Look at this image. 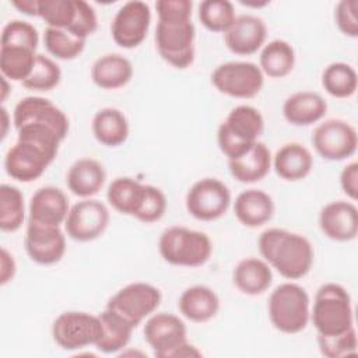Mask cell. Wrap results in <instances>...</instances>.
Returning <instances> with one entry per match:
<instances>
[{"instance_id": "obj_46", "label": "cell", "mask_w": 358, "mask_h": 358, "mask_svg": "<svg viewBox=\"0 0 358 358\" xmlns=\"http://www.w3.org/2000/svg\"><path fill=\"white\" fill-rule=\"evenodd\" d=\"M340 186L352 201L358 197V164L355 161L347 164L340 173Z\"/></svg>"}, {"instance_id": "obj_6", "label": "cell", "mask_w": 358, "mask_h": 358, "mask_svg": "<svg viewBox=\"0 0 358 358\" xmlns=\"http://www.w3.org/2000/svg\"><path fill=\"white\" fill-rule=\"evenodd\" d=\"M102 324L98 315L69 310L60 313L52 324L55 343L66 351H78L95 345L101 337Z\"/></svg>"}, {"instance_id": "obj_23", "label": "cell", "mask_w": 358, "mask_h": 358, "mask_svg": "<svg viewBox=\"0 0 358 358\" xmlns=\"http://www.w3.org/2000/svg\"><path fill=\"white\" fill-rule=\"evenodd\" d=\"M327 113V102L313 91H298L282 103V116L292 126H310Z\"/></svg>"}, {"instance_id": "obj_13", "label": "cell", "mask_w": 358, "mask_h": 358, "mask_svg": "<svg viewBox=\"0 0 358 358\" xmlns=\"http://www.w3.org/2000/svg\"><path fill=\"white\" fill-rule=\"evenodd\" d=\"M109 210L96 199H83L70 207L64 221L69 238L77 242H91L103 235L109 225Z\"/></svg>"}, {"instance_id": "obj_29", "label": "cell", "mask_w": 358, "mask_h": 358, "mask_svg": "<svg viewBox=\"0 0 358 358\" xmlns=\"http://www.w3.org/2000/svg\"><path fill=\"white\" fill-rule=\"evenodd\" d=\"M95 140L105 147H119L126 143L130 126L126 115L117 108L99 109L91 122Z\"/></svg>"}, {"instance_id": "obj_31", "label": "cell", "mask_w": 358, "mask_h": 358, "mask_svg": "<svg viewBox=\"0 0 358 358\" xmlns=\"http://www.w3.org/2000/svg\"><path fill=\"white\" fill-rule=\"evenodd\" d=\"M145 185L130 178L120 176L113 179L106 190L108 203L120 214L136 217L143 203Z\"/></svg>"}, {"instance_id": "obj_1", "label": "cell", "mask_w": 358, "mask_h": 358, "mask_svg": "<svg viewBox=\"0 0 358 358\" xmlns=\"http://www.w3.org/2000/svg\"><path fill=\"white\" fill-rule=\"evenodd\" d=\"M257 246L263 260L287 280L305 277L313 266L315 252L309 239L288 229L268 228L263 231Z\"/></svg>"}, {"instance_id": "obj_43", "label": "cell", "mask_w": 358, "mask_h": 358, "mask_svg": "<svg viewBox=\"0 0 358 358\" xmlns=\"http://www.w3.org/2000/svg\"><path fill=\"white\" fill-rule=\"evenodd\" d=\"M96 28L98 18L94 7L84 0H76L74 18L66 31L78 39L87 41V38L92 35Z\"/></svg>"}, {"instance_id": "obj_5", "label": "cell", "mask_w": 358, "mask_h": 358, "mask_svg": "<svg viewBox=\"0 0 358 358\" xmlns=\"http://www.w3.org/2000/svg\"><path fill=\"white\" fill-rule=\"evenodd\" d=\"M158 252L172 266L200 267L211 257L213 243L201 231L173 225L161 234Z\"/></svg>"}, {"instance_id": "obj_32", "label": "cell", "mask_w": 358, "mask_h": 358, "mask_svg": "<svg viewBox=\"0 0 358 358\" xmlns=\"http://www.w3.org/2000/svg\"><path fill=\"white\" fill-rule=\"evenodd\" d=\"M295 60V50L289 42L284 39H273L262 48L259 67L264 76L282 78L294 70Z\"/></svg>"}, {"instance_id": "obj_21", "label": "cell", "mask_w": 358, "mask_h": 358, "mask_svg": "<svg viewBox=\"0 0 358 358\" xmlns=\"http://www.w3.org/2000/svg\"><path fill=\"white\" fill-rule=\"evenodd\" d=\"M275 211L273 197L260 189H246L234 201L236 220L248 228H259L267 224Z\"/></svg>"}, {"instance_id": "obj_49", "label": "cell", "mask_w": 358, "mask_h": 358, "mask_svg": "<svg viewBox=\"0 0 358 358\" xmlns=\"http://www.w3.org/2000/svg\"><path fill=\"white\" fill-rule=\"evenodd\" d=\"M1 112V122H3V130H1V138H4L7 136V127H8V112L4 106H1L0 109Z\"/></svg>"}, {"instance_id": "obj_41", "label": "cell", "mask_w": 358, "mask_h": 358, "mask_svg": "<svg viewBox=\"0 0 358 358\" xmlns=\"http://www.w3.org/2000/svg\"><path fill=\"white\" fill-rule=\"evenodd\" d=\"M317 345L320 354L326 358H344L355 355L358 351L355 327H351L350 330L337 336L317 334Z\"/></svg>"}, {"instance_id": "obj_11", "label": "cell", "mask_w": 358, "mask_h": 358, "mask_svg": "<svg viewBox=\"0 0 358 358\" xmlns=\"http://www.w3.org/2000/svg\"><path fill=\"white\" fill-rule=\"evenodd\" d=\"M316 152L327 161H343L352 157L358 145L354 126L341 119H327L319 123L312 133Z\"/></svg>"}, {"instance_id": "obj_25", "label": "cell", "mask_w": 358, "mask_h": 358, "mask_svg": "<svg viewBox=\"0 0 358 358\" xmlns=\"http://www.w3.org/2000/svg\"><path fill=\"white\" fill-rule=\"evenodd\" d=\"M273 168L284 180H302L313 168V155L299 143H287L275 151L273 157Z\"/></svg>"}, {"instance_id": "obj_20", "label": "cell", "mask_w": 358, "mask_h": 358, "mask_svg": "<svg viewBox=\"0 0 358 358\" xmlns=\"http://www.w3.org/2000/svg\"><path fill=\"white\" fill-rule=\"evenodd\" d=\"M70 211V204L66 193L55 186L39 187L31 197L28 213V221L60 227L64 224L67 214Z\"/></svg>"}, {"instance_id": "obj_16", "label": "cell", "mask_w": 358, "mask_h": 358, "mask_svg": "<svg viewBox=\"0 0 358 358\" xmlns=\"http://www.w3.org/2000/svg\"><path fill=\"white\" fill-rule=\"evenodd\" d=\"M150 24V6L141 0H131L116 11L110 25V34L116 45L123 49H133L144 42Z\"/></svg>"}, {"instance_id": "obj_17", "label": "cell", "mask_w": 358, "mask_h": 358, "mask_svg": "<svg viewBox=\"0 0 358 358\" xmlns=\"http://www.w3.org/2000/svg\"><path fill=\"white\" fill-rule=\"evenodd\" d=\"M24 243L29 259L41 266L56 264L66 253V235L60 227L28 221Z\"/></svg>"}, {"instance_id": "obj_18", "label": "cell", "mask_w": 358, "mask_h": 358, "mask_svg": "<svg viewBox=\"0 0 358 358\" xmlns=\"http://www.w3.org/2000/svg\"><path fill=\"white\" fill-rule=\"evenodd\" d=\"M323 235L336 242H350L358 235V208L351 201H331L319 214Z\"/></svg>"}, {"instance_id": "obj_4", "label": "cell", "mask_w": 358, "mask_h": 358, "mask_svg": "<svg viewBox=\"0 0 358 358\" xmlns=\"http://www.w3.org/2000/svg\"><path fill=\"white\" fill-rule=\"evenodd\" d=\"M267 312L271 324L278 331L296 334L305 330L310 320V298L303 287L282 282L271 291Z\"/></svg>"}, {"instance_id": "obj_27", "label": "cell", "mask_w": 358, "mask_h": 358, "mask_svg": "<svg viewBox=\"0 0 358 358\" xmlns=\"http://www.w3.org/2000/svg\"><path fill=\"white\" fill-rule=\"evenodd\" d=\"M133 73L131 62L119 53H106L98 57L91 67V78L102 90L124 87L130 83Z\"/></svg>"}, {"instance_id": "obj_12", "label": "cell", "mask_w": 358, "mask_h": 358, "mask_svg": "<svg viewBox=\"0 0 358 358\" xmlns=\"http://www.w3.org/2000/svg\"><path fill=\"white\" fill-rule=\"evenodd\" d=\"M15 130L22 126H41L56 133L62 140L69 134L70 122L67 115L50 99L43 96H25L18 101L13 110Z\"/></svg>"}, {"instance_id": "obj_47", "label": "cell", "mask_w": 358, "mask_h": 358, "mask_svg": "<svg viewBox=\"0 0 358 358\" xmlns=\"http://www.w3.org/2000/svg\"><path fill=\"white\" fill-rule=\"evenodd\" d=\"M17 271V264L14 256L6 249L1 248L0 252V284L6 285L7 282L13 281Z\"/></svg>"}, {"instance_id": "obj_40", "label": "cell", "mask_w": 358, "mask_h": 358, "mask_svg": "<svg viewBox=\"0 0 358 358\" xmlns=\"http://www.w3.org/2000/svg\"><path fill=\"white\" fill-rule=\"evenodd\" d=\"M39 34L36 28L22 20L8 21L1 31L0 46H18L36 52Z\"/></svg>"}, {"instance_id": "obj_3", "label": "cell", "mask_w": 358, "mask_h": 358, "mask_svg": "<svg viewBox=\"0 0 358 358\" xmlns=\"http://www.w3.org/2000/svg\"><path fill=\"white\" fill-rule=\"evenodd\" d=\"M263 131L264 119L260 110L250 105H239L231 109L218 126L217 143L221 152L231 161L248 152Z\"/></svg>"}, {"instance_id": "obj_30", "label": "cell", "mask_w": 358, "mask_h": 358, "mask_svg": "<svg viewBox=\"0 0 358 358\" xmlns=\"http://www.w3.org/2000/svg\"><path fill=\"white\" fill-rule=\"evenodd\" d=\"M98 316L102 324V331L95 347L103 354H116L122 351L129 344L136 327L108 308H105V310Z\"/></svg>"}, {"instance_id": "obj_26", "label": "cell", "mask_w": 358, "mask_h": 358, "mask_svg": "<svg viewBox=\"0 0 358 358\" xmlns=\"http://www.w3.org/2000/svg\"><path fill=\"white\" fill-rule=\"evenodd\" d=\"M178 306L187 320L206 323L217 316L220 298L217 292L207 285H193L180 294Z\"/></svg>"}, {"instance_id": "obj_35", "label": "cell", "mask_w": 358, "mask_h": 358, "mask_svg": "<svg viewBox=\"0 0 358 358\" xmlns=\"http://www.w3.org/2000/svg\"><path fill=\"white\" fill-rule=\"evenodd\" d=\"M25 218V203L22 192L13 185L0 186V229L3 232L18 231Z\"/></svg>"}, {"instance_id": "obj_8", "label": "cell", "mask_w": 358, "mask_h": 358, "mask_svg": "<svg viewBox=\"0 0 358 358\" xmlns=\"http://www.w3.org/2000/svg\"><path fill=\"white\" fill-rule=\"evenodd\" d=\"M161 291L148 282H130L112 295L106 303L108 309H112L134 327L143 320L150 317L161 305Z\"/></svg>"}, {"instance_id": "obj_28", "label": "cell", "mask_w": 358, "mask_h": 358, "mask_svg": "<svg viewBox=\"0 0 358 358\" xmlns=\"http://www.w3.org/2000/svg\"><path fill=\"white\" fill-rule=\"evenodd\" d=\"M234 285L245 295H260L266 292L273 282L270 264L257 257L242 259L232 271Z\"/></svg>"}, {"instance_id": "obj_15", "label": "cell", "mask_w": 358, "mask_h": 358, "mask_svg": "<svg viewBox=\"0 0 358 358\" xmlns=\"http://www.w3.org/2000/svg\"><path fill=\"white\" fill-rule=\"evenodd\" d=\"M144 338L158 358H173L176 350L187 341L185 322L173 313L158 312L147 317Z\"/></svg>"}, {"instance_id": "obj_39", "label": "cell", "mask_w": 358, "mask_h": 358, "mask_svg": "<svg viewBox=\"0 0 358 358\" xmlns=\"http://www.w3.org/2000/svg\"><path fill=\"white\" fill-rule=\"evenodd\" d=\"M76 0H39L38 17L49 28L67 29L74 18Z\"/></svg>"}, {"instance_id": "obj_34", "label": "cell", "mask_w": 358, "mask_h": 358, "mask_svg": "<svg viewBox=\"0 0 358 358\" xmlns=\"http://www.w3.org/2000/svg\"><path fill=\"white\" fill-rule=\"evenodd\" d=\"M36 52L18 46H0V71L10 81L24 83L31 74Z\"/></svg>"}, {"instance_id": "obj_19", "label": "cell", "mask_w": 358, "mask_h": 358, "mask_svg": "<svg viewBox=\"0 0 358 358\" xmlns=\"http://www.w3.org/2000/svg\"><path fill=\"white\" fill-rule=\"evenodd\" d=\"M267 38L266 22L252 14L238 15L229 29L224 34L227 48L239 56H249L264 46Z\"/></svg>"}, {"instance_id": "obj_38", "label": "cell", "mask_w": 358, "mask_h": 358, "mask_svg": "<svg viewBox=\"0 0 358 358\" xmlns=\"http://www.w3.org/2000/svg\"><path fill=\"white\" fill-rule=\"evenodd\" d=\"M60 80H62V70L59 64L53 59L38 53L31 74L21 84L28 90L46 92L56 88Z\"/></svg>"}, {"instance_id": "obj_48", "label": "cell", "mask_w": 358, "mask_h": 358, "mask_svg": "<svg viewBox=\"0 0 358 358\" xmlns=\"http://www.w3.org/2000/svg\"><path fill=\"white\" fill-rule=\"evenodd\" d=\"M11 4L22 14L38 17V4L39 0H13Z\"/></svg>"}, {"instance_id": "obj_9", "label": "cell", "mask_w": 358, "mask_h": 358, "mask_svg": "<svg viewBox=\"0 0 358 358\" xmlns=\"http://www.w3.org/2000/svg\"><path fill=\"white\" fill-rule=\"evenodd\" d=\"M196 28L192 21L157 22L155 46L159 56L176 69H187L194 62Z\"/></svg>"}, {"instance_id": "obj_50", "label": "cell", "mask_w": 358, "mask_h": 358, "mask_svg": "<svg viewBox=\"0 0 358 358\" xmlns=\"http://www.w3.org/2000/svg\"><path fill=\"white\" fill-rule=\"evenodd\" d=\"M10 92V88H8V80L6 78V77H3L1 76V96H0V99H1V102H4L6 101V98H7V94Z\"/></svg>"}, {"instance_id": "obj_2", "label": "cell", "mask_w": 358, "mask_h": 358, "mask_svg": "<svg viewBox=\"0 0 358 358\" xmlns=\"http://www.w3.org/2000/svg\"><path fill=\"white\" fill-rule=\"evenodd\" d=\"M310 320L319 336H337L354 327V310L348 291L337 282L320 285L310 308Z\"/></svg>"}, {"instance_id": "obj_36", "label": "cell", "mask_w": 358, "mask_h": 358, "mask_svg": "<svg viewBox=\"0 0 358 358\" xmlns=\"http://www.w3.org/2000/svg\"><path fill=\"white\" fill-rule=\"evenodd\" d=\"M235 18L234 4L228 0H204L199 4V20L211 32L225 34Z\"/></svg>"}, {"instance_id": "obj_14", "label": "cell", "mask_w": 358, "mask_h": 358, "mask_svg": "<svg viewBox=\"0 0 358 358\" xmlns=\"http://www.w3.org/2000/svg\"><path fill=\"white\" fill-rule=\"evenodd\" d=\"M55 158V155L41 145L17 138L15 144L8 148L4 157V169L11 179L29 183L39 179Z\"/></svg>"}, {"instance_id": "obj_37", "label": "cell", "mask_w": 358, "mask_h": 358, "mask_svg": "<svg viewBox=\"0 0 358 358\" xmlns=\"http://www.w3.org/2000/svg\"><path fill=\"white\" fill-rule=\"evenodd\" d=\"M84 39H78L69 34L66 29L46 28L43 32V43L46 50L59 60H73L78 57L84 48Z\"/></svg>"}, {"instance_id": "obj_42", "label": "cell", "mask_w": 358, "mask_h": 358, "mask_svg": "<svg viewBox=\"0 0 358 358\" xmlns=\"http://www.w3.org/2000/svg\"><path fill=\"white\" fill-rule=\"evenodd\" d=\"M166 197L164 192L152 185H145V193L140 210L136 214V220L144 224H152L159 221L166 211Z\"/></svg>"}, {"instance_id": "obj_44", "label": "cell", "mask_w": 358, "mask_h": 358, "mask_svg": "<svg viewBox=\"0 0 358 358\" xmlns=\"http://www.w3.org/2000/svg\"><path fill=\"white\" fill-rule=\"evenodd\" d=\"M155 10L159 22L192 21L193 3L190 0H158Z\"/></svg>"}, {"instance_id": "obj_22", "label": "cell", "mask_w": 358, "mask_h": 358, "mask_svg": "<svg viewBox=\"0 0 358 358\" xmlns=\"http://www.w3.org/2000/svg\"><path fill=\"white\" fill-rule=\"evenodd\" d=\"M106 182L105 166L94 158H80L71 164L66 175L69 190L81 199H91Z\"/></svg>"}, {"instance_id": "obj_24", "label": "cell", "mask_w": 358, "mask_h": 358, "mask_svg": "<svg viewBox=\"0 0 358 358\" xmlns=\"http://www.w3.org/2000/svg\"><path fill=\"white\" fill-rule=\"evenodd\" d=\"M271 166L273 155L268 147L262 141H256L252 148L239 158L228 161L232 178L241 183H255L264 179Z\"/></svg>"}, {"instance_id": "obj_10", "label": "cell", "mask_w": 358, "mask_h": 358, "mask_svg": "<svg viewBox=\"0 0 358 358\" xmlns=\"http://www.w3.org/2000/svg\"><path fill=\"white\" fill-rule=\"evenodd\" d=\"M229 187L217 178H203L192 185L186 194V210L199 221H215L229 208Z\"/></svg>"}, {"instance_id": "obj_45", "label": "cell", "mask_w": 358, "mask_h": 358, "mask_svg": "<svg viewBox=\"0 0 358 358\" xmlns=\"http://www.w3.org/2000/svg\"><path fill=\"white\" fill-rule=\"evenodd\" d=\"M357 0H341L334 8V21L341 34L350 38L358 36V17Z\"/></svg>"}, {"instance_id": "obj_7", "label": "cell", "mask_w": 358, "mask_h": 358, "mask_svg": "<svg viewBox=\"0 0 358 358\" xmlns=\"http://www.w3.org/2000/svg\"><path fill=\"white\" fill-rule=\"evenodd\" d=\"M211 84L224 95L249 99L260 94L264 85V74L252 62H227L214 69Z\"/></svg>"}, {"instance_id": "obj_33", "label": "cell", "mask_w": 358, "mask_h": 358, "mask_svg": "<svg viewBox=\"0 0 358 358\" xmlns=\"http://www.w3.org/2000/svg\"><path fill=\"white\" fill-rule=\"evenodd\" d=\"M322 85L324 91L334 98H350L358 87L355 69L344 62H334L324 67L322 73Z\"/></svg>"}]
</instances>
